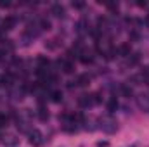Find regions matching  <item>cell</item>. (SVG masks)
I'll list each match as a JSON object with an SVG mask.
<instances>
[{"label":"cell","mask_w":149,"mask_h":147,"mask_svg":"<svg viewBox=\"0 0 149 147\" xmlns=\"http://www.w3.org/2000/svg\"><path fill=\"white\" fill-rule=\"evenodd\" d=\"M99 128H101L104 133H114V132L118 130V123H116V119L113 118L111 114H106L104 118L99 119Z\"/></svg>","instance_id":"6da1fadb"},{"label":"cell","mask_w":149,"mask_h":147,"mask_svg":"<svg viewBox=\"0 0 149 147\" xmlns=\"http://www.w3.org/2000/svg\"><path fill=\"white\" fill-rule=\"evenodd\" d=\"M28 142L33 147H40L45 142V137H43V133H42L38 128H31V130L28 132Z\"/></svg>","instance_id":"7a4b0ae2"},{"label":"cell","mask_w":149,"mask_h":147,"mask_svg":"<svg viewBox=\"0 0 149 147\" xmlns=\"http://www.w3.org/2000/svg\"><path fill=\"white\" fill-rule=\"evenodd\" d=\"M17 24V17L16 16H7L3 21H2V31H10L14 30Z\"/></svg>","instance_id":"3957f363"},{"label":"cell","mask_w":149,"mask_h":147,"mask_svg":"<svg viewBox=\"0 0 149 147\" xmlns=\"http://www.w3.org/2000/svg\"><path fill=\"white\" fill-rule=\"evenodd\" d=\"M59 68H61V71L66 74H71L74 71V62L73 61H70V59H63V61H59Z\"/></svg>","instance_id":"277c9868"},{"label":"cell","mask_w":149,"mask_h":147,"mask_svg":"<svg viewBox=\"0 0 149 147\" xmlns=\"http://www.w3.org/2000/svg\"><path fill=\"white\" fill-rule=\"evenodd\" d=\"M137 106L144 111V112H149V95L148 94H141L137 97Z\"/></svg>","instance_id":"5b68a950"},{"label":"cell","mask_w":149,"mask_h":147,"mask_svg":"<svg viewBox=\"0 0 149 147\" xmlns=\"http://www.w3.org/2000/svg\"><path fill=\"white\" fill-rule=\"evenodd\" d=\"M78 59L83 62V64H92L94 62V55H92V52H88V50H80V54H78Z\"/></svg>","instance_id":"8992f818"},{"label":"cell","mask_w":149,"mask_h":147,"mask_svg":"<svg viewBox=\"0 0 149 147\" xmlns=\"http://www.w3.org/2000/svg\"><path fill=\"white\" fill-rule=\"evenodd\" d=\"M118 90H120V94H121L123 97H127V99H130V97L134 95V90H132V87H130L128 83H120V85H118Z\"/></svg>","instance_id":"52a82bcc"},{"label":"cell","mask_w":149,"mask_h":147,"mask_svg":"<svg viewBox=\"0 0 149 147\" xmlns=\"http://www.w3.org/2000/svg\"><path fill=\"white\" fill-rule=\"evenodd\" d=\"M50 12H52L56 17H64V16H66V9H64V5H61V3H54L52 9H50Z\"/></svg>","instance_id":"ba28073f"},{"label":"cell","mask_w":149,"mask_h":147,"mask_svg":"<svg viewBox=\"0 0 149 147\" xmlns=\"http://www.w3.org/2000/svg\"><path fill=\"white\" fill-rule=\"evenodd\" d=\"M74 83H76V87H87V85L90 83V76H88V73H83V74H80V76H76Z\"/></svg>","instance_id":"9c48e42d"},{"label":"cell","mask_w":149,"mask_h":147,"mask_svg":"<svg viewBox=\"0 0 149 147\" xmlns=\"http://www.w3.org/2000/svg\"><path fill=\"white\" fill-rule=\"evenodd\" d=\"M37 68L38 69H50V61L45 57V55H38L37 57Z\"/></svg>","instance_id":"30bf717a"},{"label":"cell","mask_w":149,"mask_h":147,"mask_svg":"<svg viewBox=\"0 0 149 147\" xmlns=\"http://www.w3.org/2000/svg\"><path fill=\"white\" fill-rule=\"evenodd\" d=\"M78 104L81 106V107H92L94 106V102H92V95H80V99H78Z\"/></svg>","instance_id":"8fae6325"},{"label":"cell","mask_w":149,"mask_h":147,"mask_svg":"<svg viewBox=\"0 0 149 147\" xmlns=\"http://www.w3.org/2000/svg\"><path fill=\"white\" fill-rule=\"evenodd\" d=\"M37 116L40 121H49V118H50V114H49V111H47V107L45 106H40L37 111Z\"/></svg>","instance_id":"7c38bea8"},{"label":"cell","mask_w":149,"mask_h":147,"mask_svg":"<svg viewBox=\"0 0 149 147\" xmlns=\"http://www.w3.org/2000/svg\"><path fill=\"white\" fill-rule=\"evenodd\" d=\"M116 109H118V99L116 97H111L108 101V114H113Z\"/></svg>","instance_id":"4fadbf2b"},{"label":"cell","mask_w":149,"mask_h":147,"mask_svg":"<svg viewBox=\"0 0 149 147\" xmlns=\"http://www.w3.org/2000/svg\"><path fill=\"white\" fill-rule=\"evenodd\" d=\"M2 142H3L5 147H17L19 146V140H17L16 137H7V139H3Z\"/></svg>","instance_id":"5bb4252c"},{"label":"cell","mask_w":149,"mask_h":147,"mask_svg":"<svg viewBox=\"0 0 149 147\" xmlns=\"http://www.w3.org/2000/svg\"><path fill=\"white\" fill-rule=\"evenodd\" d=\"M49 95H50V101L52 102H61L63 101V92H59V90H52Z\"/></svg>","instance_id":"9a60e30c"},{"label":"cell","mask_w":149,"mask_h":147,"mask_svg":"<svg viewBox=\"0 0 149 147\" xmlns=\"http://www.w3.org/2000/svg\"><path fill=\"white\" fill-rule=\"evenodd\" d=\"M38 26H40V30H42V31H45V30H50V26H52V24H50V21H49V19L42 17V19L38 21Z\"/></svg>","instance_id":"2e32d148"},{"label":"cell","mask_w":149,"mask_h":147,"mask_svg":"<svg viewBox=\"0 0 149 147\" xmlns=\"http://www.w3.org/2000/svg\"><path fill=\"white\" fill-rule=\"evenodd\" d=\"M9 121H10V114H5V112H2V114H0V128L7 126V125H9Z\"/></svg>","instance_id":"e0dca14e"},{"label":"cell","mask_w":149,"mask_h":147,"mask_svg":"<svg viewBox=\"0 0 149 147\" xmlns=\"http://www.w3.org/2000/svg\"><path fill=\"white\" fill-rule=\"evenodd\" d=\"M83 5H85L83 2H73V7H76V9H81Z\"/></svg>","instance_id":"ac0fdd59"},{"label":"cell","mask_w":149,"mask_h":147,"mask_svg":"<svg viewBox=\"0 0 149 147\" xmlns=\"http://www.w3.org/2000/svg\"><path fill=\"white\" fill-rule=\"evenodd\" d=\"M10 5V2H0V7H9Z\"/></svg>","instance_id":"d6986e66"},{"label":"cell","mask_w":149,"mask_h":147,"mask_svg":"<svg viewBox=\"0 0 149 147\" xmlns=\"http://www.w3.org/2000/svg\"><path fill=\"white\" fill-rule=\"evenodd\" d=\"M97 147H108V142H97Z\"/></svg>","instance_id":"ffe728a7"}]
</instances>
